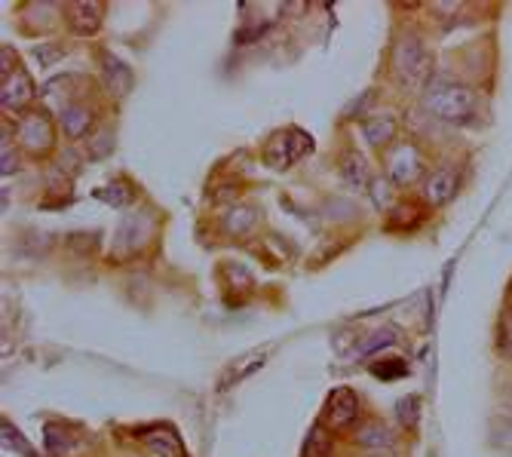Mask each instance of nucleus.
Here are the masks:
<instances>
[{
    "mask_svg": "<svg viewBox=\"0 0 512 457\" xmlns=\"http://www.w3.org/2000/svg\"><path fill=\"white\" fill-rule=\"evenodd\" d=\"M322 418H325V427L329 430H347L350 424H356L359 418V396L353 387H335L325 399V408H322Z\"/></svg>",
    "mask_w": 512,
    "mask_h": 457,
    "instance_id": "obj_4",
    "label": "nucleus"
},
{
    "mask_svg": "<svg viewBox=\"0 0 512 457\" xmlns=\"http://www.w3.org/2000/svg\"><path fill=\"white\" fill-rule=\"evenodd\" d=\"M371 372H375L378 378L390 381V378H405L408 369H405V359H384V362H375L371 365Z\"/></svg>",
    "mask_w": 512,
    "mask_h": 457,
    "instance_id": "obj_22",
    "label": "nucleus"
},
{
    "mask_svg": "<svg viewBox=\"0 0 512 457\" xmlns=\"http://www.w3.org/2000/svg\"><path fill=\"white\" fill-rule=\"evenodd\" d=\"M329 433H325V427H313L310 436H307V445H304V457H325L329 454Z\"/></svg>",
    "mask_w": 512,
    "mask_h": 457,
    "instance_id": "obj_18",
    "label": "nucleus"
},
{
    "mask_svg": "<svg viewBox=\"0 0 512 457\" xmlns=\"http://www.w3.org/2000/svg\"><path fill=\"white\" fill-rule=\"evenodd\" d=\"M347 163H353V169L347 166L350 185H353V188H365V185H368V163H365V157H362V154H350Z\"/></svg>",
    "mask_w": 512,
    "mask_h": 457,
    "instance_id": "obj_23",
    "label": "nucleus"
},
{
    "mask_svg": "<svg viewBox=\"0 0 512 457\" xmlns=\"http://www.w3.org/2000/svg\"><path fill=\"white\" fill-rule=\"evenodd\" d=\"M371 457H384V454H371Z\"/></svg>",
    "mask_w": 512,
    "mask_h": 457,
    "instance_id": "obj_25",
    "label": "nucleus"
},
{
    "mask_svg": "<svg viewBox=\"0 0 512 457\" xmlns=\"http://www.w3.org/2000/svg\"><path fill=\"white\" fill-rule=\"evenodd\" d=\"M138 436H142V442H145L154 454H160V457H184V454H181V439H178L169 427L142 430Z\"/></svg>",
    "mask_w": 512,
    "mask_h": 457,
    "instance_id": "obj_11",
    "label": "nucleus"
},
{
    "mask_svg": "<svg viewBox=\"0 0 512 457\" xmlns=\"http://www.w3.org/2000/svg\"><path fill=\"white\" fill-rule=\"evenodd\" d=\"M0 166H4V175H7V172H16V166H19L16 151H13V145H7V142H4V157H0Z\"/></svg>",
    "mask_w": 512,
    "mask_h": 457,
    "instance_id": "obj_24",
    "label": "nucleus"
},
{
    "mask_svg": "<svg viewBox=\"0 0 512 457\" xmlns=\"http://www.w3.org/2000/svg\"><path fill=\"white\" fill-rule=\"evenodd\" d=\"M59 123H62V132L68 135L71 142H80L83 135L92 129V111L83 108V105H71L59 114Z\"/></svg>",
    "mask_w": 512,
    "mask_h": 457,
    "instance_id": "obj_13",
    "label": "nucleus"
},
{
    "mask_svg": "<svg viewBox=\"0 0 512 457\" xmlns=\"http://www.w3.org/2000/svg\"><path fill=\"white\" fill-rule=\"evenodd\" d=\"M356 442L362 448H375V451H390L396 445V436L393 430L384 424V421H365L359 430H356Z\"/></svg>",
    "mask_w": 512,
    "mask_h": 457,
    "instance_id": "obj_9",
    "label": "nucleus"
},
{
    "mask_svg": "<svg viewBox=\"0 0 512 457\" xmlns=\"http://www.w3.org/2000/svg\"><path fill=\"white\" fill-rule=\"evenodd\" d=\"M80 448V436L68 430L65 424H46V454L50 457H68Z\"/></svg>",
    "mask_w": 512,
    "mask_h": 457,
    "instance_id": "obj_10",
    "label": "nucleus"
},
{
    "mask_svg": "<svg viewBox=\"0 0 512 457\" xmlns=\"http://www.w3.org/2000/svg\"><path fill=\"white\" fill-rule=\"evenodd\" d=\"M362 132H365V139L375 145V148H384V145H390L393 142V135H396V120L393 117H375V120H368L365 126H362Z\"/></svg>",
    "mask_w": 512,
    "mask_h": 457,
    "instance_id": "obj_14",
    "label": "nucleus"
},
{
    "mask_svg": "<svg viewBox=\"0 0 512 457\" xmlns=\"http://www.w3.org/2000/svg\"><path fill=\"white\" fill-rule=\"evenodd\" d=\"M0 433H4V448H16V451H22L25 457H37V451L25 442V436H22L10 421L0 424Z\"/></svg>",
    "mask_w": 512,
    "mask_h": 457,
    "instance_id": "obj_19",
    "label": "nucleus"
},
{
    "mask_svg": "<svg viewBox=\"0 0 512 457\" xmlns=\"http://www.w3.org/2000/svg\"><path fill=\"white\" fill-rule=\"evenodd\" d=\"M393 59H396V71L405 83L417 86L424 83V77L430 74V53L424 47V40L417 34H402L396 40V50H393Z\"/></svg>",
    "mask_w": 512,
    "mask_h": 457,
    "instance_id": "obj_2",
    "label": "nucleus"
},
{
    "mask_svg": "<svg viewBox=\"0 0 512 457\" xmlns=\"http://www.w3.org/2000/svg\"><path fill=\"white\" fill-rule=\"evenodd\" d=\"M102 62H105V68H108V86H111V93H114V96H123V93H126V86L132 83L129 68H126L120 59H114V56H105Z\"/></svg>",
    "mask_w": 512,
    "mask_h": 457,
    "instance_id": "obj_16",
    "label": "nucleus"
},
{
    "mask_svg": "<svg viewBox=\"0 0 512 457\" xmlns=\"http://www.w3.org/2000/svg\"><path fill=\"white\" fill-rule=\"evenodd\" d=\"M396 418L405 430H414L421 421V396H405L396 402Z\"/></svg>",
    "mask_w": 512,
    "mask_h": 457,
    "instance_id": "obj_17",
    "label": "nucleus"
},
{
    "mask_svg": "<svg viewBox=\"0 0 512 457\" xmlns=\"http://www.w3.org/2000/svg\"><path fill=\"white\" fill-rule=\"evenodd\" d=\"M310 151H313V139H310L307 132H301V129H286V132H279L276 139H273V145H270V151H267V163L276 166V169H286V166H292L295 160L307 157Z\"/></svg>",
    "mask_w": 512,
    "mask_h": 457,
    "instance_id": "obj_3",
    "label": "nucleus"
},
{
    "mask_svg": "<svg viewBox=\"0 0 512 457\" xmlns=\"http://www.w3.org/2000/svg\"><path fill=\"white\" fill-rule=\"evenodd\" d=\"M427 111L442 123H454V126L470 123L479 111V93L470 86H460V83L439 86L427 99Z\"/></svg>",
    "mask_w": 512,
    "mask_h": 457,
    "instance_id": "obj_1",
    "label": "nucleus"
},
{
    "mask_svg": "<svg viewBox=\"0 0 512 457\" xmlns=\"http://www.w3.org/2000/svg\"><path fill=\"white\" fill-rule=\"evenodd\" d=\"M261 362H264V353H255V356L240 359V362H237V369H230V372L224 375V381H221V384H227V387H230V384H237L249 369H252V372H255V369H261Z\"/></svg>",
    "mask_w": 512,
    "mask_h": 457,
    "instance_id": "obj_20",
    "label": "nucleus"
},
{
    "mask_svg": "<svg viewBox=\"0 0 512 457\" xmlns=\"http://www.w3.org/2000/svg\"><path fill=\"white\" fill-rule=\"evenodd\" d=\"M19 142L28 151H34V154H46V151H50V145H53V126H50V120L40 117V114L25 117L22 126H19Z\"/></svg>",
    "mask_w": 512,
    "mask_h": 457,
    "instance_id": "obj_7",
    "label": "nucleus"
},
{
    "mask_svg": "<svg viewBox=\"0 0 512 457\" xmlns=\"http://www.w3.org/2000/svg\"><path fill=\"white\" fill-rule=\"evenodd\" d=\"M497 350L500 356L512 359V310L500 316V329H497Z\"/></svg>",
    "mask_w": 512,
    "mask_h": 457,
    "instance_id": "obj_21",
    "label": "nucleus"
},
{
    "mask_svg": "<svg viewBox=\"0 0 512 457\" xmlns=\"http://www.w3.org/2000/svg\"><path fill=\"white\" fill-rule=\"evenodd\" d=\"M387 175L393 185H411L424 175V157L414 145H396L387 157Z\"/></svg>",
    "mask_w": 512,
    "mask_h": 457,
    "instance_id": "obj_5",
    "label": "nucleus"
},
{
    "mask_svg": "<svg viewBox=\"0 0 512 457\" xmlns=\"http://www.w3.org/2000/svg\"><path fill=\"white\" fill-rule=\"evenodd\" d=\"M31 99H34V83H31V77L22 68L10 71V77H4V86H0V102H4V108L19 111Z\"/></svg>",
    "mask_w": 512,
    "mask_h": 457,
    "instance_id": "obj_6",
    "label": "nucleus"
},
{
    "mask_svg": "<svg viewBox=\"0 0 512 457\" xmlns=\"http://www.w3.org/2000/svg\"><path fill=\"white\" fill-rule=\"evenodd\" d=\"M457 188H460V172L454 166H442V169H436L427 178L424 194H427V203L430 206H442V203H448L457 194Z\"/></svg>",
    "mask_w": 512,
    "mask_h": 457,
    "instance_id": "obj_8",
    "label": "nucleus"
},
{
    "mask_svg": "<svg viewBox=\"0 0 512 457\" xmlns=\"http://www.w3.org/2000/svg\"><path fill=\"white\" fill-rule=\"evenodd\" d=\"M68 22L77 34H96L102 28V7L99 4H71Z\"/></svg>",
    "mask_w": 512,
    "mask_h": 457,
    "instance_id": "obj_12",
    "label": "nucleus"
},
{
    "mask_svg": "<svg viewBox=\"0 0 512 457\" xmlns=\"http://www.w3.org/2000/svg\"><path fill=\"white\" fill-rule=\"evenodd\" d=\"M252 227H255V209H249V206H237V209H230L224 215V231L227 234L243 237V234L252 231Z\"/></svg>",
    "mask_w": 512,
    "mask_h": 457,
    "instance_id": "obj_15",
    "label": "nucleus"
}]
</instances>
